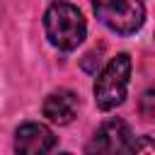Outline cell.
Returning <instances> with one entry per match:
<instances>
[{
    "label": "cell",
    "instance_id": "5b68a950",
    "mask_svg": "<svg viewBox=\"0 0 155 155\" xmlns=\"http://www.w3.org/2000/svg\"><path fill=\"white\" fill-rule=\"evenodd\" d=\"M15 148L22 155H41V153H48V150L56 148V136L48 126L29 121V124H22L17 128Z\"/></svg>",
    "mask_w": 155,
    "mask_h": 155
},
{
    "label": "cell",
    "instance_id": "ba28073f",
    "mask_svg": "<svg viewBox=\"0 0 155 155\" xmlns=\"http://www.w3.org/2000/svg\"><path fill=\"white\" fill-rule=\"evenodd\" d=\"M143 150H150V153H155V140H150V138H138V140H133V150L131 153H143Z\"/></svg>",
    "mask_w": 155,
    "mask_h": 155
},
{
    "label": "cell",
    "instance_id": "7a4b0ae2",
    "mask_svg": "<svg viewBox=\"0 0 155 155\" xmlns=\"http://www.w3.org/2000/svg\"><path fill=\"white\" fill-rule=\"evenodd\" d=\"M128 78H131V58H128V53L114 56L94 80V102H97V107L104 109V111L119 107L124 102V97H126Z\"/></svg>",
    "mask_w": 155,
    "mask_h": 155
},
{
    "label": "cell",
    "instance_id": "3957f363",
    "mask_svg": "<svg viewBox=\"0 0 155 155\" xmlns=\"http://www.w3.org/2000/svg\"><path fill=\"white\" fill-rule=\"evenodd\" d=\"M97 19L116 34H133L145 22V7L140 0H92Z\"/></svg>",
    "mask_w": 155,
    "mask_h": 155
},
{
    "label": "cell",
    "instance_id": "52a82bcc",
    "mask_svg": "<svg viewBox=\"0 0 155 155\" xmlns=\"http://www.w3.org/2000/svg\"><path fill=\"white\" fill-rule=\"evenodd\" d=\"M138 111H140L145 119H155V85H150V87L140 94Z\"/></svg>",
    "mask_w": 155,
    "mask_h": 155
},
{
    "label": "cell",
    "instance_id": "6da1fadb",
    "mask_svg": "<svg viewBox=\"0 0 155 155\" xmlns=\"http://www.w3.org/2000/svg\"><path fill=\"white\" fill-rule=\"evenodd\" d=\"M44 27H46L48 41L61 51L78 48L87 34L82 12L70 2H53L44 15Z\"/></svg>",
    "mask_w": 155,
    "mask_h": 155
},
{
    "label": "cell",
    "instance_id": "8992f818",
    "mask_svg": "<svg viewBox=\"0 0 155 155\" xmlns=\"http://www.w3.org/2000/svg\"><path fill=\"white\" fill-rule=\"evenodd\" d=\"M44 116L51 121V124H58V126H65L75 119L78 114V94L70 92V90H56L51 92L46 99H44V107H41Z\"/></svg>",
    "mask_w": 155,
    "mask_h": 155
},
{
    "label": "cell",
    "instance_id": "277c9868",
    "mask_svg": "<svg viewBox=\"0 0 155 155\" xmlns=\"http://www.w3.org/2000/svg\"><path fill=\"white\" fill-rule=\"evenodd\" d=\"M87 153H99V155H116V153H131L133 150V133L126 121H104L92 140L85 148Z\"/></svg>",
    "mask_w": 155,
    "mask_h": 155
}]
</instances>
